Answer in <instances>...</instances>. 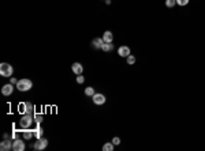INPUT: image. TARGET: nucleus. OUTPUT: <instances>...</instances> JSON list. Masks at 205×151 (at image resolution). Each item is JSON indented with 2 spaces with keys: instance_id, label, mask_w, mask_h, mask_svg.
<instances>
[{
  "instance_id": "18",
  "label": "nucleus",
  "mask_w": 205,
  "mask_h": 151,
  "mask_svg": "<svg viewBox=\"0 0 205 151\" xmlns=\"http://www.w3.org/2000/svg\"><path fill=\"white\" fill-rule=\"evenodd\" d=\"M113 146H115L113 143H105L104 146H103V150H104V151H112Z\"/></svg>"
},
{
  "instance_id": "5",
  "label": "nucleus",
  "mask_w": 205,
  "mask_h": 151,
  "mask_svg": "<svg viewBox=\"0 0 205 151\" xmlns=\"http://www.w3.org/2000/svg\"><path fill=\"white\" fill-rule=\"evenodd\" d=\"M13 150L14 151H23L25 150V142L21 139H15L13 142Z\"/></svg>"
},
{
  "instance_id": "22",
  "label": "nucleus",
  "mask_w": 205,
  "mask_h": 151,
  "mask_svg": "<svg viewBox=\"0 0 205 151\" xmlns=\"http://www.w3.org/2000/svg\"><path fill=\"white\" fill-rule=\"evenodd\" d=\"M34 121L37 122V124H40V122L42 121V116H41V114H34Z\"/></svg>"
},
{
  "instance_id": "3",
  "label": "nucleus",
  "mask_w": 205,
  "mask_h": 151,
  "mask_svg": "<svg viewBox=\"0 0 205 151\" xmlns=\"http://www.w3.org/2000/svg\"><path fill=\"white\" fill-rule=\"evenodd\" d=\"M32 86H33V83H32L30 79H21V80H18V83H17V88L19 91H29L30 88H32Z\"/></svg>"
},
{
  "instance_id": "24",
  "label": "nucleus",
  "mask_w": 205,
  "mask_h": 151,
  "mask_svg": "<svg viewBox=\"0 0 205 151\" xmlns=\"http://www.w3.org/2000/svg\"><path fill=\"white\" fill-rule=\"evenodd\" d=\"M112 143L115 144V146H119V144H120V139H119V138H113L112 139Z\"/></svg>"
},
{
  "instance_id": "14",
  "label": "nucleus",
  "mask_w": 205,
  "mask_h": 151,
  "mask_svg": "<svg viewBox=\"0 0 205 151\" xmlns=\"http://www.w3.org/2000/svg\"><path fill=\"white\" fill-rule=\"evenodd\" d=\"M22 132H23V139H25V140H29V139H32V138H33V136H34L32 131L23 129V131H22Z\"/></svg>"
},
{
  "instance_id": "8",
  "label": "nucleus",
  "mask_w": 205,
  "mask_h": 151,
  "mask_svg": "<svg viewBox=\"0 0 205 151\" xmlns=\"http://www.w3.org/2000/svg\"><path fill=\"white\" fill-rule=\"evenodd\" d=\"M13 91H14V86H13V83L4 84V86L1 87V93H3V95H6V97L11 95V94H13Z\"/></svg>"
},
{
  "instance_id": "6",
  "label": "nucleus",
  "mask_w": 205,
  "mask_h": 151,
  "mask_svg": "<svg viewBox=\"0 0 205 151\" xmlns=\"http://www.w3.org/2000/svg\"><path fill=\"white\" fill-rule=\"evenodd\" d=\"M92 98H93V102H94L96 105H104L105 101H107L104 94H100V93H99V94H94Z\"/></svg>"
},
{
  "instance_id": "7",
  "label": "nucleus",
  "mask_w": 205,
  "mask_h": 151,
  "mask_svg": "<svg viewBox=\"0 0 205 151\" xmlns=\"http://www.w3.org/2000/svg\"><path fill=\"white\" fill-rule=\"evenodd\" d=\"M0 150H1V151H10V150H13V142H10V140L4 139L3 142H0Z\"/></svg>"
},
{
  "instance_id": "20",
  "label": "nucleus",
  "mask_w": 205,
  "mask_h": 151,
  "mask_svg": "<svg viewBox=\"0 0 205 151\" xmlns=\"http://www.w3.org/2000/svg\"><path fill=\"white\" fill-rule=\"evenodd\" d=\"M175 4H176V0H166V6L168 8H172Z\"/></svg>"
},
{
  "instance_id": "2",
  "label": "nucleus",
  "mask_w": 205,
  "mask_h": 151,
  "mask_svg": "<svg viewBox=\"0 0 205 151\" xmlns=\"http://www.w3.org/2000/svg\"><path fill=\"white\" fill-rule=\"evenodd\" d=\"M13 65H10L8 63H1L0 64V75L3 78H8V76L13 75Z\"/></svg>"
},
{
  "instance_id": "21",
  "label": "nucleus",
  "mask_w": 205,
  "mask_h": 151,
  "mask_svg": "<svg viewBox=\"0 0 205 151\" xmlns=\"http://www.w3.org/2000/svg\"><path fill=\"white\" fill-rule=\"evenodd\" d=\"M176 4L183 7V6H187L189 4V0H176Z\"/></svg>"
},
{
  "instance_id": "15",
  "label": "nucleus",
  "mask_w": 205,
  "mask_h": 151,
  "mask_svg": "<svg viewBox=\"0 0 205 151\" xmlns=\"http://www.w3.org/2000/svg\"><path fill=\"white\" fill-rule=\"evenodd\" d=\"M94 94H96V93H94V88H93V87H86V88H85V95L93 97Z\"/></svg>"
},
{
  "instance_id": "4",
  "label": "nucleus",
  "mask_w": 205,
  "mask_h": 151,
  "mask_svg": "<svg viewBox=\"0 0 205 151\" xmlns=\"http://www.w3.org/2000/svg\"><path fill=\"white\" fill-rule=\"evenodd\" d=\"M46 146H48V140H46V139H44V138H38L37 142L34 143V148H36V150H38V151L44 150Z\"/></svg>"
},
{
  "instance_id": "10",
  "label": "nucleus",
  "mask_w": 205,
  "mask_h": 151,
  "mask_svg": "<svg viewBox=\"0 0 205 151\" xmlns=\"http://www.w3.org/2000/svg\"><path fill=\"white\" fill-rule=\"evenodd\" d=\"M71 70L74 74H77V75H81L82 72H84V67H82V64L81 63H74L71 65Z\"/></svg>"
},
{
  "instance_id": "1",
  "label": "nucleus",
  "mask_w": 205,
  "mask_h": 151,
  "mask_svg": "<svg viewBox=\"0 0 205 151\" xmlns=\"http://www.w3.org/2000/svg\"><path fill=\"white\" fill-rule=\"evenodd\" d=\"M33 120L34 118L32 114H23L22 118L19 120V125H21L22 129H29L32 127V124H33Z\"/></svg>"
},
{
  "instance_id": "12",
  "label": "nucleus",
  "mask_w": 205,
  "mask_h": 151,
  "mask_svg": "<svg viewBox=\"0 0 205 151\" xmlns=\"http://www.w3.org/2000/svg\"><path fill=\"white\" fill-rule=\"evenodd\" d=\"M103 40H104V42H112L113 41V34L109 31V30H107L104 34H103Z\"/></svg>"
},
{
  "instance_id": "16",
  "label": "nucleus",
  "mask_w": 205,
  "mask_h": 151,
  "mask_svg": "<svg viewBox=\"0 0 205 151\" xmlns=\"http://www.w3.org/2000/svg\"><path fill=\"white\" fill-rule=\"evenodd\" d=\"M33 112H34L33 105H32L30 102H26V113H25V114H32Z\"/></svg>"
},
{
  "instance_id": "23",
  "label": "nucleus",
  "mask_w": 205,
  "mask_h": 151,
  "mask_svg": "<svg viewBox=\"0 0 205 151\" xmlns=\"http://www.w3.org/2000/svg\"><path fill=\"white\" fill-rule=\"evenodd\" d=\"M77 82H78V83H84V82H85V78H84V76H82V74H81V75H78V76H77Z\"/></svg>"
},
{
  "instance_id": "25",
  "label": "nucleus",
  "mask_w": 205,
  "mask_h": 151,
  "mask_svg": "<svg viewBox=\"0 0 205 151\" xmlns=\"http://www.w3.org/2000/svg\"><path fill=\"white\" fill-rule=\"evenodd\" d=\"M11 83H13V84H17V83H18V80L15 79V78H11Z\"/></svg>"
},
{
  "instance_id": "11",
  "label": "nucleus",
  "mask_w": 205,
  "mask_h": 151,
  "mask_svg": "<svg viewBox=\"0 0 205 151\" xmlns=\"http://www.w3.org/2000/svg\"><path fill=\"white\" fill-rule=\"evenodd\" d=\"M92 44L96 49H101V46H103V44H104V40H103V37L101 38H94V40L92 41Z\"/></svg>"
},
{
  "instance_id": "13",
  "label": "nucleus",
  "mask_w": 205,
  "mask_h": 151,
  "mask_svg": "<svg viewBox=\"0 0 205 151\" xmlns=\"http://www.w3.org/2000/svg\"><path fill=\"white\" fill-rule=\"evenodd\" d=\"M101 49L104 50V52H111V50L113 49V45L111 44V42H104L103 46H101Z\"/></svg>"
},
{
  "instance_id": "17",
  "label": "nucleus",
  "mask_w": 205,
  "mask_h": 151,
  "mask_svg": "<svg viewBox=\"0 0 205 151\" xmlns=\"http://www.w3.org/2000/svg\"><path fill=\"white\" fill-rule=\"evenodd\" d=\"M126 61H127V64H129V65H133V64L135 63V56L129 55L127 57H126Z\"/></svg>"
},
{
  "instance_id": "19",
  "label": "nucleus",
  "mask_w": 205,
  "mask_h": 151,
  "mask_svg": "<svg viewBox=\"0 0 205 151\" xmlns=\"http://www.w3.org/2000/svg\"><path fill=\"white\" fill-rule=\"evenodd\" d=\"M18 110H19L22 114H25L26 113V102H21V104L18 105Z\"/></svg>"
},
{
  "instance_id": "9",
  "label": "nucleus",
  "mask_w": 205,
  "mask_h": 151,
  "mask_svg": "<svg viewBox=\"0 0 205 151\" xmlns=\"http://www.w3.org/2000/svg\"><path fill=\"white\" fill-rule=\"evenodd\" d=\"M118 53H119V56H120V57H127V56L130 55V48H129V46H126V45L119 46Z\"/></svg>"
}]
</instances>
